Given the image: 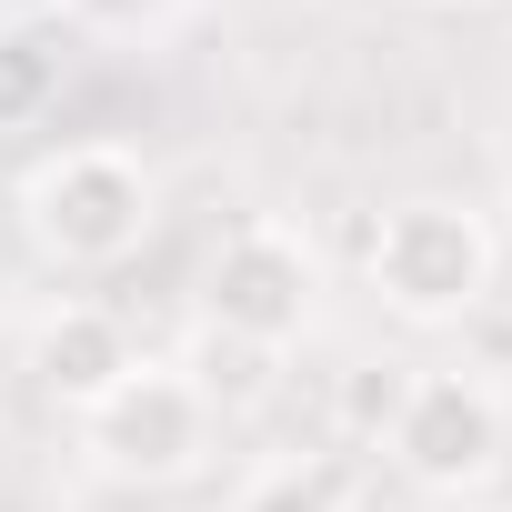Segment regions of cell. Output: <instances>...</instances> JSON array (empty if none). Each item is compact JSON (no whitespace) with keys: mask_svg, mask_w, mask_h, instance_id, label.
Masks as SVG:
<instances>
[{"mask_svg":"<svg viewBox=\"0 0 512 512\" xmlns=\"http://www.w3.org/2000/svg\"><path fill=\"white\" fill-rule=\"evenodd\" d=\"M21 221L61 272H111L151 241V171L111 141H71L21 181Z\"/></svg>","mask_w":512,"mask_h":512,"instance_id":"1","label":"cell"},{"mask_svg":"<svg viewBox=\"0 0 512 512\" xmlns=\"http://www.w3.org/2000/svg\"><path fill=\"white\" fill-rule=\"evenodd\" d=\"M362 272H372L382 312H402V322H462L492 292V231H482V211L422 191V201H392L382 211Z\"/></svg>","mask_w":512,"mask_h":512,"instance_id":"2","label":"cell"},{"mask_svg":"<svg viewBox=\"0 0 512 512\" xmlns=\"http://www.w3.org/2000/svg\"><path fill=\"white\" fill-rule=\"evenodd\" d=\"M81 452H91L111 482H181V472H201V452H211V392H201L191 372L131 362V372L81 412Z\"/></svg>","mask_w":512,"mask_h":512,"instance_id":"3","label":"cell"},{"mask_svg":"<svg viewBox=\"0 0 512 512\" xmlns=\"http://www.w3.org/2000/svg\"><path fill=\"white\" fill-rule=\"evenodd\" d=\"M312 302H322V272H312V251L282 231V221H251L211 251V272H201V322L241 352H282L312 332Z\"/></svg>","mask_w":512,"mask_h":512,"instance_id":"4","label":"cell"},{"mask_svg":"<svg viewBox=\"0 0 512 512\" xmlns=\"http://www.w3.org/2000/svg\"><path fill=\"white\" fill-rule=\"evenodd\" d=\"M382 432H392V462L432 492H472L502 462V402L472 372H412Z\"/></svg>","mask_w":512,"mask_h":512,"instance_id":"5","label":"cell"},{"mask_svg":"<svg viewBox=\"0 0 512 512\" xmlns=\"http://www.w3.org/2000/svg\"><path fill=\"white\" fill-rule=\"evenodd\" d=\"M121 372H131V332H121L111 312H91V302H71V312H51V322L31 332V382H41L51 402H71V412H91Z\"/></svg>","mask_w":512,"mask_h":512,"instance_id":"6","label":"cell"},{"mask_svg":"<svg viewBox=\"0 0 512 512\" xmlns=\"http://www.w3.org/2000/svg\"><path fill=\"white\" fill-rule=\"evenodd\" d=\"M51 91H61V51L41 41V21H11L0 31V121L51 111Z\"/></svg>","mask_w":512,"mask_h":512,"instance_id":"7","label":"cell"},{"mask_svg":"<svg viewBox=\"0 0 512 512\" xmlns=\"http://www.w3.org/2000/svg\"><path fill=\"white\" fill-rule=\"evenodd\" d=\"M231 512H342V492H332V472H302V462H282V472H262Z\"/></svg>","mask_w":512,"mask_h":512,"instance_id":"8","label":"cell"},{"mask_svg":"<svg viewBox=\"0 0 512 512\" xmlns=\"http://www.w3.org/2000/svg\"><path fill=\"white\" fill-rule=\"evenodd\" d=\"M81 21H101V31H151V21H171L181 0H71Z\"/></svg>","mask_w":512,"mask_h":512,"instance_id":"9","label":"cell"},{"mask_svg":"<svg viewBox=\"0 0 512 512\" xmlns=\"http://www.w3.org/2000/svg\"><path fill=\"white\" fill-rule=\"evenodd\" d=\"M11 21H51V11H71V0H0Z\"/></svg>","mask_w":512,"mask_h":512,"instance_id":"10","label":"cell"}]
</instances>
